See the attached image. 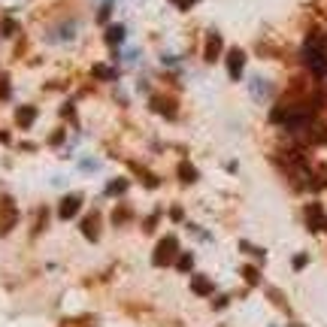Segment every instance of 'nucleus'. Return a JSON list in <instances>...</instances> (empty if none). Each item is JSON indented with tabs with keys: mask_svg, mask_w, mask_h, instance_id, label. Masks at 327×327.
<instances>
[{
	"mask_svg": "<svg viewBox=\"0 0 327 327\" xmlns=\"http://www.w3.org/2000/svg\"><path fill=\"white\" fill-rule=\"evenodd\" d=\"M15 206H12V200L9 197H0V233H6L12 224H15Z\"/></svg>",
	"mask_w": 327,
	"mask_h": 327,
	"instance_id": "f257e3e1",
	"label": "nucleus"
},
{
	"mask_svg": "<svg viewBox=\"0 0 327 327\" xmlns=\"http://www.w3.org/2000/svg\"><path fill=\"white\" fill-rule=\"evenodd\" d=\"M173 254H176V239L167 236V239L155 248V264H158V267H161V264H170V261H173Z\"/></svg>",
	"mask_w": 327,
	"mask_h": 327,
	"instance_id": "f03ea898",
	"label": "nucleus"
},
{
	"mask_svg": "<svg viewBox=\"0 0 327 327\" xmlns=\"http://www.w3.org/2000/svg\"><path fill=\"white\" fill-rule=\"evenodd\" d=\"M79 206H82V197H79V194L64 197V200H61V218H73V215L79 212Z\"/></svg>",
	"mask_w": 327,
	"mask_h": 327,
	"instance_id": "7ed1b4c3",
	"label": "nucleus"
},
{
	"mask_svg": "<svg viewBox=\"0 0 327 327\" xmlns=\"http://www.w3.org/2000/svg\"><path fill=\"white\" fill-rule=\"evenodd\" d=\"M242 64H245V55H242L239 49H233V52L227 55V70H230V76H233V79L242 76Z\"/></svg>",
	"mask_w": 327,
	"mask_h": 327,
	"instance_id": "20e7f679",
	"label": "nucleus"
},
{
	"mask_svg": "<svg viewBox=\"0 0 327 327\" xmlns=\"http://www.w3.org/2000/svg\"><path fill=\"white\" fill-rule=\"evenodd\" d=\"M218 49H221V46H218V36L212 33V36H209V49H206V58H209V61H215V55H218Z\"/></svg>",
	"mask_w": 327,
	"mask_h": 327,
	"instance_id": "39448f33",
	"label": "nucleus"
},
{
	"mask_svg": "<svg viewBox=\"0 0 327 327\" xmlns=\"http://www.w3.org/2000/svg\"><path fill=\"white\" fill-rule=\"evenodd\" d=\"M194 291H197V294H209V291H212V285H209L203 276H197V279H194Z\"/></svg>",
	"mask_w": 327,
	"mask_h": 327,
	"instance_id": "423d86ee",
	"label": "nucleus"
},
{
	"mask_svg": "<svg viewBox=\"0 0 327 327\" xmlns=\"http://www.w3.org/2000/svg\"><path fill=\"white\" fill-rule=\"evenodd\" d=\"M82 230H85L91 239H97V215H94V218H88V221L82 224Z\"/></svg>",
	"mask_w": 327,
	"mask_h": 327,
	"instance_id": "0eeeda50",
	"label": "nucleus"
},
{
	"mask_svg": "<svg viewBox=\"0 0 327 327\" xmlns=\"http://www.w3.org/2000/svg\"><path fill=\"white\" fill-rule=\"evenodd\" d=\"M309 218H312V227H321V224H324V215H321V209H318V206H312V209H309Z\"/></svg>",
	"mask_w": 327,
	"mask_h": 327,
	"instance_id": "6e6552de",
	"label": "nucleus"
},
{
	"mask_svg": "<svg viewBox=\"0 0 327 327\" xmlns=\"http://www.w3.org/2000/svg\"><path fill=\"white\" fill-rule=\"evenodd\" d=\"M121 36H124V27H112V30L106 33V40H109V43L115 46V43H121Z\"/></svg>",
	"mask_w": 327,
	"mask_h": 327,
	"instance_id": "1a4fd4ad",
	"label": "nucleus"
},
{
	"mask_svg": "<svg viewBox=\"0 0 327 327\" xmlns=\"http://www.w3.org/2000/svg\"><path fill=\"white\" fill-rule=\"evenodd\" d=\"M124 185H127L124 179H118V182H109V194H121V191H124Z\"/></svg>",
	"mask_w": 327,
	"mask_h": 327,
	"instance_id": "9d476101",
	"label": "nucleus"
},
{
	"mask_svg": "<svg viewBox=\"0 0 327 327\" xmlns=\"http://www.w3.org/2000/svg\"><path fill=\"white\" fill-rule=\"evenodd\" d=\"M30 118H33V109H21V118H18V121H21L24 127L30 124Z\"/></svg>",
	"mask_w": 327,
	"mask_h": 327,
	"instance_id": "9b49d317",
	"label": "nucleus"
},
{
	"mask_svg": "<svg viewBox=\"0 0 327 327\" xmlns=\"http://www.w3.org/2000/svg\"><path fill=\"white\" fill-rule=\"evenodd\" d=\"M191 267V254H188V258H179V270H188Z\"/></svg>",
	"mask_w": 327,
	"mask_h": 327,
	"instance_id": "f8f14e48",
	"label": "nucleus"
},
{
	"mask_svg": "<svg viewBox=\"0 0 327 327\" xmlns=\"http://www.w3.org/2000/svg\"><path fill=\"white\" fill-rule=\"evenodd\" d=\"M182 179H194V170L191 167H182Z\"/></svg>",
	"mask_w": 327,
	"mask_h": 327,
	"instance_id": "ddd939ff",
	"label": "nucleus"
},
{
	"mask_svg": "<svg viewBox=\"0 0 327 327\" xmlns=\"http://www.w3.org/2000/svg\"><path fill=\"white\" fill-rule=\"evenodd\" d=\"M176 3H179V6H191V3H194V0H176Z\"/></svg>",
	"mask_w": 327,
	"mask_h": 327,
	"instance_id": "4468645a",
	"label": "nucleus"
}]
</instances>
